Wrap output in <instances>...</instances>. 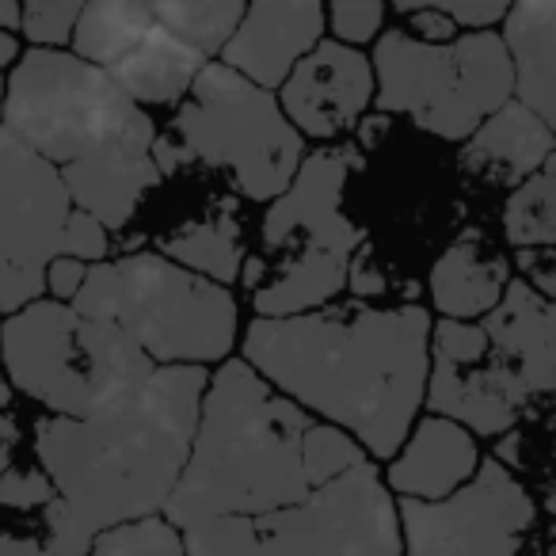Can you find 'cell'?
<instances>
[{
  "instance_id": "1",
  "label": "cell",
  "mask_w": 556,
  "mask_h": 556,
  "mask_svg": "<svg viewBox=\"0 0 556 556\" xmlns=\"http://www.w3.org/2000/svg\"><path fill=\"white\" fill-rule=\"evenodd\" d=\"M244 363L374 457H396L427 401L431 313L328 305L287 320L260 317L248 325Z\"/></svg>"
},
{
  "instance_id": "2",
  "label": "cell",
  "mask_w": 556,
  "mask_h": 556,
  "mask_svg": "<svg viewBox=\"0 0 556 556\" xmlns=\"http://www.w3.org/2000/svg\"><path fill=\"white\" fill-rule=\"evenodd\" d=\"M206 386L202 366H156L92 419L35 424L42 472L92 538L164 515L191 457Z\"/></svg>"
},
{
  "instance_id": "3",
  "label": "cell",
  "mask_w": 556,
  "mask_h": 556,
  "mask_svg": "<svg viewBox=\"0 0 556 556\" xmlns=\"http://www.w3.org/2000/svg\"><path fill=\"white\" fill-rule=\"evenodd\" d=\"M54 164L80 214L123 229L161 184L153 161L156 126L96 65L65 50H31L4 88V123Z\"/></svg>"
},
{
  "instance_id": "4",
  "label": "cell",
  "mask_w": 556,
  "mask_h": 556,
  "mask_svg": "<svg viewBox=\"0 0 556 556\" xmlns=\"http://www.w3.org/2000/svg\"><path fill=\"white\" fill-rule=\"evenodd\" d=\"M313 427L317 419L302 404L267 386L244 358H229L206 386L191 457L164 518L187 533L309 500L305 434Z\"/></svg>"
},
{
  "instance_id": "5",
  "label": "cell",
  "mask_w": 556,
  "mask_h": 556,
  "mask_svg": "<svg viewBox=\"0 0 556 556\" xmlns=\"http://www.w3.org/2000/svg\"><path fill=\"white\" fill-rule=\"evenodd\" d=\"M73 309L115 325L149 363L164 366L217 363L237 343L229 290L156 252L92 263Z\"/></svg>"
},
{
  "instance_id": "6",
  "label": "cell",
  "mask_w": 556,
  "mask_h": 556,
  "mask_svg": "<svg viewBox=\"0 0 556 556\" xmlns=\"http://www.w3.org/2000/svg\"><path fill=\"white\" fill-rule=\"evenodd\" d=\"M363 168L355 146L320 149L305 156L294 184L263 214V248L278 252L267 287L255 290V313L263 320H287L328 309L348 287L351 263L366 232L343 214V187Z\"/></svg>"
},
{
  "instance_id": "7",
  "label": "cell",
  "mask_w": 556,
  "mask_h": 556,
  "mask_svg": "<svg viewBox=\"0 0 556 556\" xmlns=\"http://www.w3.org/2000/svg\"><path fill=\"white\" fill-rule=\"evenodd\" d=\"M9 386L62 419H92L156 370L115 325L42 298L0 325Z\"/></svg>"
},
{
  "instance_id": "8",
  "label": "cell",
  "mask_w": 556,
  "mask_h": 556,
  "mask_svg": "<svg viewBox=\"0 0 556 556\" xmlns=\"http://www.w3.org/2000/svg\"><path fill=\"white\" fill-rule=\"evenodd\" d=\"M187 556H401V515L374 462L294 507L184 533Z\"/></svg>"
},
{
  "instance_id": "9",
  "label": "cell",
  "mask_w": 556,
  "mask_h": 556,
  "mask_svg": "<svg viewBox=\"0 0 556 556\" xmlns=\"http://www.w3.org/2000/svg\"><path fill=\"white\" fill-rule=\"evenodd\" d=\"M374 80L381 111L408 115L446 141H469L484 118L515 100V65L503 35L492 31L462 35L446 47L386 31L374 47Z\"/></svg>"
},
{
  "instance_id": "10",
  "label": "cell",
  "mask_w": 556,
  "mask_h": 556,
  "mask_svg": "<svg viewBox=\"0 0 556 556\" xmlns=\"http://www.w3.org/2000/svg\"><path fill=\"white\" fill-rule=\"evenodd\" d=\"M172 141L184 161L229 172L232 187L252 202H275L290 191L305 161L302 134L282 115L275 92L210 62L191 88V100L172 118Z\"/></svg>"
},
{
  "instance_id": "11",
  "label": "cell",
  "mask_w": 556,
  "mask_h": 556,
  "mask_svg": "<svg viewBox=\"0 0 556 556\" xmlns=\"http://www.w3.org/2000/svg\"><path fill=\"white\" fill-rule=\"evenodd\" d=\"M73 206L62 176L9 126H0V313L47 294L54 260H73Z\"/></svg>"
},
{
  "instance_id": "12",
  "label": "cell",
  "mask_w": 556,
  "mask_h": 556,
  "mask_svg": "<svg viewBox=\"0 0 556 556\" xmlns=\"http://www.w3.org/2000/svg\"><path fill=\"white\" fill-rule=\"evenodd\" d=\"M73 54L108 73L138 108L179 103L210 65L153 16V4L134 0L85 4L73 31Z\"/></svg>"
},
{
  "instance_id": "13",
  "label": "cell",
  "mask_w": 556,
  "mask_h": 556,
  "mask_svg": "<svg viewBox=\"0 0 556 556\" xmlns=\"http://www.w3.org/2000/svg\"><path fill=\"white\" fill-rule=\"evenodd\" d=\"M408 556H518V541L533 522V500L495 457L450 500H401Z\"/></svg>"
},
{
  "instance_id": "14",
  "label": "cell",
  "mask_w": 556,
  "mask_h": 556,
  "mask_svg": "<svg viewBox=\"0 0 556 556\" xmlns=\"http://www.w3.org/2000/svg\"><path fill=\"white\" fill-rule=\"evenodd\" d=\"M431 374L427 401L442 419L472 427L477 434H503L515 427L530 389L518 378L515 363L488 340L480 325L439 320L431 328Z\"/></svg>"
},
{
  "instance_id": "15",
  "label": "cell",
  "mask_w": 556,
  "mask_h": 556,
  "mask_svg": "<svg viewBox=\"0 0 556 556\" xmlns=\"http://www.w3.org/2000/svg\"><path fill=\"white\" fill-rule=\"evenodd\" d=\"M378 96L374 65L355 47L336 39H320L313 54H305L278 88V108L298 134L309 138H340L363 118V111Z\"/></svg>"
},
{
  "instance_id": "16",
  "label": "cell",
  "mask_w": 556,
  "mask_h": 556,
  "mask_svg": "<svg viewBox=\"0 0 556 556\" xmlns=\"http://www.w3.org/2000/svg\"><path fill=\"white\" fill-rule=\"evenodd\" d=\"M328 9L317 0H260L248 4L237 35L222 50V65L260 85L263 92L282 88L294 65L313 54L325 35Z\"/></svg>"
},
{
  "instance_id": "17",
  "label": "cell",
  "mask_w": 556,
  "mask_h": 556,
  "mask_svg": "<svg viewBox=\"0 0 556 556\" xmlns=\"http://www.w3.org/2000/svg\"><path fill=\"white\" fill-rule=\"evenodd\" d=\"M480 469L477 439L462 424L427 416L412 427L401 457L389 462V488L404 500L439 503L465 488Z\"/></svg>"
},
{
  "instance_id": "18",
  "label": "cell",
  "mask_w": 556,
  "mask_h": 556,
  "mask_svg": "<svg viewBox=\"0 0 556 556\" xmlns=\"http://www.w3.org/2000/svg\"><path fill=\"white\" fill-rule=\"evenodd\" d=\"M480 328L515 363L530 396H556V302L538 298L522 278H510L503 302Z\"/></svg>"
},
{
  "instance_id": "19",
  "label": "cell",
  "mask_w": 556,
  "mask_h": 556,
  "mask_svg": "<svg viewBox=\"0 0 556 556\" xmlns=\"http://www.w3.org/2000/svg\"><path fill=\"white\" fill-rule=\"evenodd\" d=\"M510 287V263L480 229H465L431 267V302L442 320L472 325L503 302Z\"/></svg>"
},
{
  "instance_id": "20",
  "label": "cell",
  "mask_w": 556,
  "mask_h": 556,
  "mask_svg": "<svg viewBox=\"0 0 556 556\" xmlns=\"http://www.w3.org/2000/svg\"><path fill=\"white\" fill-rule=\"evenodd\" d=\"M553 153H556V134L530 108L510 100L492 118H484L480 130L465 141L462 168L472 172V176L522 187L526 179L545 168V161Z\"/></svg>"
},
{
  "instance_id": "21",
  "label": "cell",
  "mask_w": 556,
  "mask_h": 556,
  "mask_svg": "<svg viewBox=\"0 0 556 556\" xmlns=\"http://www.w3.org/2000/svg\"><path fill=\"white\" fill-rule=\"evenodd\" d=\"M503 42L515 65V100L556 134V0L510 4Z\"/></svg>"
},
{
  "instance_id": "22",
  "label": "cell",
  "mask_w": 556,
  "mask_h": 556,
  "mask_svg": "<svg viewBox=\"0 0 556 556\" xmlns=\"http://www.w3.org/2000/svg\"><path fill=\"white\" fill-rule=\"evenodd\" d=\"M164 260L179 263L187 270H202V278L225 287V282H237L240 263H244V244H240V222L222 210V214H210L202 222H191L184 229H176L172 237H164Z\"/></svg>"
},
{
  "instance_id": "23",
  "label": "cell",
  "mask_w": 556,
  "mask_h": 556,
  "mask_svg": "<svg viewBox=\"0 0 556 556\" xmlns=\"http://www.w3.org/2000/svg\"><path fill=\"white\" fill-rule=\"evenodd\" d=\"M244 12H248V4H237V0H156L153 4V16L161 20L179 42L199 50L206 62L229 47V39L237 35Z\"/></svg>"
},
{
  "instance_id": "24",
  "label": "cell",
  "mask_w": 556,
  "mask_h": 556,
  "mask_svg": "<svg viewBox=\"0 0 556 556\" xmlns=\"http://www.w3.org/2000/svg\"><path fill=\"white\" fill-rule=\"evenodd\" d=\"M503 237L522 248H556V153L503 206Z\"/></svg>"
},
{
  "instance_id": "25",
  "label": "cell",
  "mask_w": 556,
  "mask_h": 556,
  "mask_svg": "<svg viewBox=\"0 0 556 556\" xmlns=\"http://www.w3.org/2000/svg\"><path fill=\"white\" fill-rule=\"evenodd\" d=\"M92 541L96 538L73 518V510L54 500L42 507L39 530H0V556H85Z\"/></svg>"
},
{
  "instance_id": "26",
  "label": "cell",
  "mask_w": 556,
  "mask_h": 556,
  "mask_svg": "<svg viewBox=\"0 0 556 556\" xmlns=\"http://www.w3.org/2000/svg\"><path fill=\"white\" fill-rule=\"evenodd\" d=\"M85 556H187V545L168 518H146V522H126L96 533Z\"/></svg>"
},
{
  "instance_id": "27",
  "label": "cell",
  "mask_w": 556,
  "mask_h": 556,
  "mask_svg": "<svg viewBox=\"0 0 556 556\" xmlns=\"http://www.w3.org/2000/svg\"><path fill=\"white\" fill-rule=\"evenodd\" d=\"M363 462H370L366 450L358 446L348 431H340V427L317 424L305 434V472H309L313 492H320V488L332 484V480L348 477V472L358 469Z\"/></svg>"
},
{
  "instance_id": "28",
  "label": "cell",
  "mask_w": 556,
  "mask_h": 556,
  "mask_svg": "<svg viewBox=\"0 0 556 556\" xmlns=\"http://www.w3.org/2000/svg\"><path fill=\"white\" fill-rule=\"evenodd\" d=\"M80 12H85V4H77V0H35L24 9L20 31L35 42V50H58L73 39Z\"/></svg>"
},
{
  "instance_id": "29",
  "label": "cell",
  "mask_w": 556,
  "mask_h": 556,
  "mask_svg": "<svg viewBox=\"0 0 556 556\" xmlns=\"http://www.w3.org/2000/svg\"><path fill=\"white\" fill-rule=\"evenodd\" d=\"M328 24L336 31V42L355 47V42H370L374 35H381L386 24V4L381 0H340L328 9Z\"/></svg>"
},
{
  "instance_id": "30",
  "label": "cell",
  "mask_w": 556,
  "mask_h": 556,
  "mask_svg": "<svg viewBox=\"0 0 556 556\" xmlns=\"http://www.w3.org/2000/svg\"><path fill=\"white\" fill-rule=\"evenodd\" d=\"M58 492L50 484V477L42 469H4L0 472V507L12 510H31L54 503Z\"/></svg>"
},
{
  "instance_id": "31",
  "label": "cell",
  "mask_w": 556,
  "mask_h": 556,
  "mask_svg": "<svg viewBox=\"0 0 556 556\" xmlns=\"http://www.w3.org/2000/svg\"><path fill=\"white\" fill-rule=\"evenodd\" d=\"M396 16L401 20H408V27H412V39H419V42H431V47H446V42H454L457 39V27H454V20L446 16V12H439L434 9V0H419V4H396Z\"/></svg>"
},
{
  "instance_id": "32",
  "label": "cell",
  "mask_w": 556,
  "mask_h": 556,
  "mask_svg": "<svg viewBox=\"0 0 556 556\" xmlns=\"http://www.w3.org/2000/svg\"><path fill=\"white\" fill-rule=\"evenodd\" d=\"M434 9L446 12L450 20H454L457 31H484V27L500 24V20L510 16V4H503V0H488V4H469V0H434Z\"/></svg>"
},
{
  "instance_id": "33",
  "label": "cell",
  "mask_w": 556,
  "mask_h": 556,
  "mask_svg": "<svg viewBox=\"0 0 556 556\" xmlns=\"http://www.w3.org/2000/svg\"><path fill=\"white\" fill-rule=\"evenodd\" d=\"M522 282L545 302H556V248H522L515 255Z\"/></svg>"
},
{
  "instance_id": "34",
  "label": "cell",
  "mask_w": 556,
  "mask_h": 556,
  "mask_svg": "<svg viewBox=\"0 0 556 556\" xmlns=\"http://www.w3.org/2000/svg\"><path fill=\"white\" fill-rule=\"evenodd\" d=\"M85 282H88V267L80 260H54V263H50L47 290L54 294V302L73 305L80 290H85Z\"/></svg>"
},
{
  "instance_id": "35",
  "label": "cell",
  "mask_w": 556,
  "mask_h": 556,
  "mask_svg": "<svg viewBox=\"0 0 556 556\" xmlns=\"http://www.w3.org/2000/svg\"><path fill=\"white\" fill-rule=\"evenodd\" d=\"M9 396H12V389H9V381H4V374H0V472L9 469L12 446H16V439H20L16 424L4 416V408H9Z\"/></svg>"
},
{
  "instance_id": "36",
  "label": "cell",
  "mask_w": 556,
  "mask_h": 556,
  "mask_svg": "<svg viewBox=\"0 0 556 556\" xmlns=\"http://www.w3.org/2000/svg\"><path fill=\"white\" fill-rule=\"evenodd\" d=\"M20 24H24V9L20 4H12V0H0V31H20Z\"/></svg>"
},
{
  "instance_id": "37",
  "label": "cell",
  "mask_w": 556,
  "mask_h": 556,
  "mask_svg": "<svg viewBox=\"0 0 556 556\" xmlns=\"http://www.w3.org/2000/svg\"><path fill=\"white\" fill-rule=\"evenodd\" d=\"M12 62L20 65V42H16V35L0 31V70H4V65H12Z\"/></svg>"
},
{
  "instance_id": "38",
  "label": "cell",
  "mask_w": 556,
  "mask_h": 556,
  "mask_svg": "<svg viewBox=\"0 0 556 556\" xmlns=\"http://www.w3.org/2000/svg\"><path fill=\"white\" fill-rule=\"evenodd\" d=\"M548 510H553V515H556V488H553V492H548Z\"/></svg>"
},
{
  "instance_id": "39",
  "label": "cell",
  "mask_w": 556,
  "mask_h": 556,
  "mask_svg": "<svg viewBox=\"0 0 556 556\" xmlns=\"http://www.w3.org/2000/svg\"><path fill=\"white\" fill-rule=\"evenodd\" d=\"M0 108H4V77H0Z\"/></svg>"
}]
</instances>
